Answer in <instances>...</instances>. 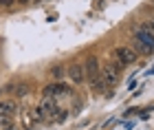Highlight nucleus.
<instances>
[{"mask_svg":"<svg viewBox=\"0 0 154 130\" xmlns=\"http://www.w3.org/2000/svg\"><path fill=\"white\" fill-rule=\"evenodd\" d=\"M143 29H148L150 33H154V20H150V22H145V24H143Z\"/></svg>","mask_w":154,"mask_h":130,"instance_id":"13","label":"nucleus"},{"mask_svg":"<svg viewBox=\"0 0 154 130\" xmlns=\"http://www.w3.org/2000/svg\"><path fill=\"white\" fill-rule=\"evenodd\" d=\"M132 49H134L137 53H152V49H150L148 44H143L139 38H132Z\"/></svg>","mask_w":154,"mask_h":130,"instance_id":"10","label":"nucleus"},{"mask_svg":"<svg viewBox=\"0 0 154 130\" xmlns=\"http://www.w3.org/2000/svg\"><path fill=\"white\" fill-rule=\"evenodd\" d=\"M7 91H9V93H16L18 97H24V95L29 93V86H26V84H11V86H7Z\"/></svg>","mask_w":154,"mask_h":130,"instance_id":"9","label":"nucleus"},{"mask_svg":"<svg viewBox=\"0 0 154 130\" xmlns=\"http://www.w3.org/2000/svg\"><path fill=\"white\" fill-rule=\"evenodd\" d=\"M51 75L55 79H60V77H64V68L62 66H53V71H51Z\"/></svg>","mask_w":154,"mask_h":130,"instance_id":"11","label":"nucleus"},{"mask_svg":"<svg viewBox=\"0 0 154 130\" xmlns=\"http://www.w3.org/2000/svg\"><path fill=\"white\" fill-rule=\"evenodd\" d=\"M137 51L132 49V46H117V49L112 51V60L119 64V66H128V64H134L137 62Z\"/></svg>","mask_w":154,"mask_h":130,"instance_id":"2","label":"nucleus"},{"mask_svg":"<svg viewBox=\"0 0 154 130\" xmlns=\"http://www.w3.org/2000/svg\"><path fill=\"white\" fill-rule=\"evenodd\" d=\"M119 71H121V66H119L115 60H112V62H108L106 66L101 68V79H103V84H106L108 88L117 84V79H119Z\"/></svg>","mask_w":154,"mask_h":130,"instance_id":"3","label":"nucleus"},{"mask_svg":"<svg viewBox=\"0 0 154 130\" xmlns=\"http://www.w3.org/2000/svg\"><path fill=\"white\" fill-rule=\"evenodd\" d=\"M152 5H154V0H152Z\"/></svg>","mask_w":154,"mask_h":130,"instance_id":"15","label":"nucleus"},{"mask_svg":"<svg viewBox=\"0 0 154 130\" xmlns=\"http://www.w3.org/2000/svg\"><path fill=\"white\" fill-rule=\"evenodd\" d=\"M40 110H42V115H44L46 121H53L60 108H57V104L53 101V97H44V101H42V106H40Z\"/></svg>","mask_w":154,"mask_h":130,"instance_id":"5","label":"nucleus"},{"mask_svg":"<svg viewBox=\"0 0 154 130\" xmlns=\"http://www.w3.org/2000/svg\"><path fill=\"white\" fill-rule=\"evenodd\" d=\"M84 71H86V79L90 82V86H93L95 93H103L106 91V84H103L101 79V68H99V60L95 55H88L86 62H84Z\"/></svg>","mask_w":154,"mask_h":130,"instance_id":"1","label":"nucleus"},{"mask_svg":"<svg viewBox=\"0 0 154 130\" xmlns=\"http://www.w3.org/2000/svg\"><path fill=\"white\" fill-rule=\"evenodd\" d=\"M134 38H139L143 44H148L150 49L154 51V33H150L148 29H143V26H139V29L134 31Z\"/></svg>","mask_w":154,"mask_h":130,"instance_id":"7","label":"nucleus"},{"mask_svg":"<svg viewBox=\"0 0 154 130\" xmlns=\"http://www.w3.org/2000/svg\"><path fill=\"white\" fill-rule=\"evenodd\" d=\"M148 75H154V66H152V68H150V71H148Z\"/></svg>","mask_w":154,"mask_h":130,"instance_id":"14","label":"nucleus"},{"mask_svg":"<svg viewBox=\"0 0 154 130\" xmlns=\"http://www.w3.org/2000/svg\"><path fill=\"white\" fill-rule=\"evenodd\" d=\"M68 79L73 82V84H82V82H86V71H84V64L79 62H73L68 66Z\"/></svg>","mask_w":154,"mask_h":130,"instance_id":"4","label":"nucleus"},{"mask_svg":"<svg viewBox=\"0 0 154 130\" xmlns=\"http://www.w3.org/2000/svg\"><path fill=\"white\" fill-rule=\"evenodd\" d=\"M31 119H35V121H42V119H44V115H42V110H40V108L31 110Z\"/></svg>","mask_w":154,"mask_h":130,"instance_id":"12","label":"nucleus"},{"mask_svg":"<svg viewBox=\"0 0 154 130\" xmlns=\"http://www.w3.org/2000/svg\"><path fill=\"white\" fill-rule=\"evenodd\" d=\"M16 113V104L9 99V101H0V117H13Z\"/></svg>","mask_w":154,"mask_h":130,"instance_id":"8","label":"nucleus"},{"mask_svg":"<svg viewBox=\"0 0 154 130\" xmlns=\"http://www.w3.org/2000/svg\"><path fill=\"white\" fill-rule=\"evenodd\" d=\"M42 93H44V97H57V95H68L71 88H68L66 84H60L57 82V84H48Z\"/></svg>","mask_w":154,"mask_h":130,"instance_id":"6","label":"nucleus"}]
</instances>
